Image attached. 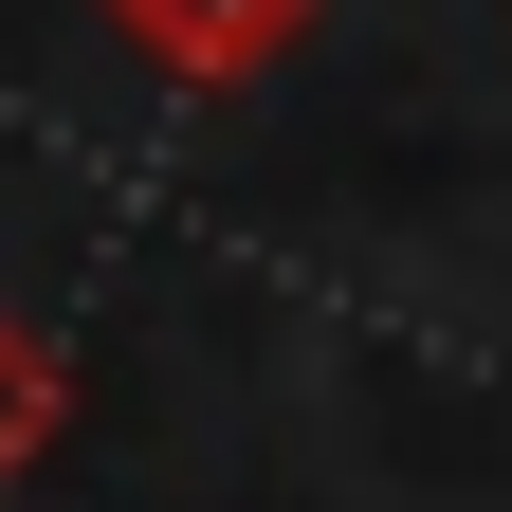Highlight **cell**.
Returning a JSON list of instances; mask_svg holds the SVG:
<instances>
[{
  "label": "cell",
  "instance_id": "obj_1",
  "mask_svg": "<svg viewBox=\"0 0 512 512\" xmlns=\"http://www.w3.org/2000/svg\"><path fill=\"white\" fill-rule=\"evenodd\" d=\"M92 19L147 55L165 92H256V74H275L311 19H330V0H92Z\"/></svg>",
  "mask_w": 512,
  "mask_h": 512
},
{
  "label": "cell",
  "instance_id": "obj_2",
  "mask_svg": "<svg viewBox=\"0 0 512 512\" xmlns=\"http://www.w3.org/2000/svg\"><path fill=\"white\" fill-rule=\"evenodd\" d=\"M55 439H74V366H55V330H19V311H0V494H19Z\"/></svg>",
  "mask_w": 512,
  "mask_h": 512
}]
</instances>
